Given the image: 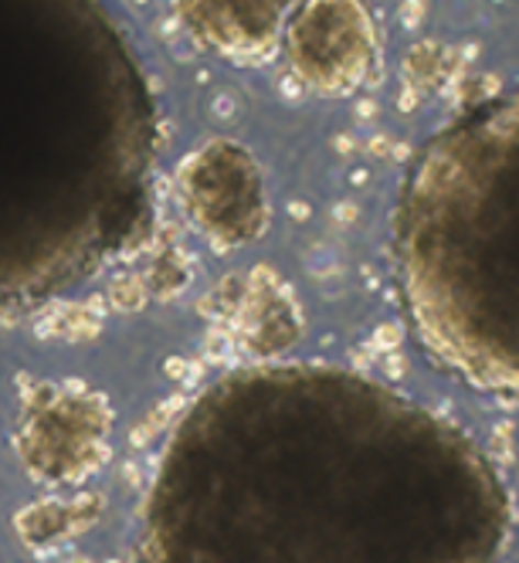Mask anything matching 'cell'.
<instances>
[{
    "label": "cell",
    "instance_id": "cell-5",
    "mask_svg": "<svg viewBox=\"0 0 519 563\" xmlns=\"http://www.w3.org/2000/svg\"><path fill=\"white\" fill-rule=\"evenodd\" d=\"M296 0H180L187 31L211 52L255 65L278 52Z\"/></svg>",
    "mask_w": 519,
    "mask_h": 563
},
{
    "label": "cell",
    "instance_id": "cell-3",
    "mask_svg": "<svg viewBox=\"0 0 519 563\" xmlns=\"http://www.w3.org/2000/svg\"><path fill=\"white\" fill-rule=\"evenodd\" d=\"M286 55L316 96H350L377 62V27L364 0H302L286 24Z\"/></svg>",
    "mask_w": 519,
    "mask_h": 563
},
{
    "label": "cell",
    "instance_id": "cell-4",
    "mask_svg": "<svg viewBox=\"0 0 519 563\" xmlns=\"http://www.w3.org/2000/svg\"><path fill=\"white\" fill-rule=\"evenodd\" d=\"M180 197L190 221L214 245L238 249L258 238L268 218L265 180L255 156L238 143H208L180 170Z\"/></svg>",
    "mask_w": 519,
    "mask_h": 563
},
{
    "label": "cell",
    "instance_id": "cell-2",
    "mask_svg": "<svg viewBox=\"0 0 519 563\" xmlns=\"http://www.w3.org/2000/svg\"><path fill=\"white\" fill-rule=\"evenodd\" d=\"M394 268L438 364L519 397V89L421 146L394 211Z\"/></svg>",
    "mask_w": 519,
    "mask_h": 563
},
{
    "label": "cell",
    "instance_id": "cell-1",
    "mask_svg": "<svg viewBox=\"0 0 519 563\" xmlns=\"http://www.w3.org/2000/svg\"><path fill=\"white\" fill-rule=\"evenodd\" d=\"M516 509L483 445L327 364L214 380L150 482L140 563H499Z\"/></svg>",
    "mask_w": 519,
    "mask_h": 563
}]
</instances>
